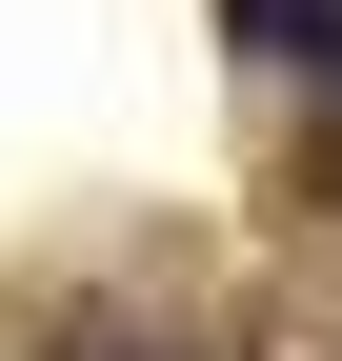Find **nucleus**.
<instances>
[{"mask_svg":"<svg viewBox=\"0 0 342 361\" xmlns=\"http://www.w3.org/2000/svg\"><path fill=\"white\" fill-rule=\"evenodd\" d=\"M222 20L262 40V61H302V40H322V0H222Z\"/></svg>","mask_w":342,"mask_h":361,"instance_id":"nucleus-1","label":"nucleus"},{"mask_svg":"<svg viewBox=\"0 0 342 361\" xmlns=\"http://www.w3.org/2000/svg\"><path fill=\"white\" fill-rule=\"evenodd\" d=\"M322 61H342V40H322Z\"/></svg>","mask_w":342,"mask_h":361,"instance_id":"nucleus-2","label":"nucleus"}]
</instances>
